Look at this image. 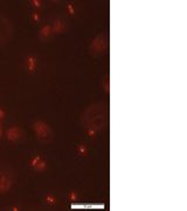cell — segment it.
<instances>
[{
    "instance_id": "obj_4",
    "label": "cell",
    "mask_w": 187,
    "mask_h": 211,
    "mask_svg": "<svg viewBox=\"0 0 187 211\" xmlns=\"http://www.w3.org/2000/svg\"><path fill=\"white\" fill-rule=\"evenodd\" d=\"M108 47V39L105 34H99L97 38H95L90 45V49L94 54H101Z\"/></svg>"
},
{
    "instance_id": "obj_10",
    "label": "cell",
    "mask_w": 187,
    "mask_h": 211,
    "mask_svg": "<svg viewBox=\"0 0 187 211\" xmlns=\"http://www.w3.org/2000/svg\"><path fill=\"white\" fill-rule=\"evenodd\" d=\"M44 168H46V162L41 160V161H40V162L35 165V168H34V169L37 170V171H42V170H43Z\"/></svg>"
},
{
    "instance_id": "obj_7",
    "label": "cell",
    "mask_w": 187,
    "mask_h": 211,
    "mask_svg": "<svg viewBox=\"0 0 187 211\" xmlns=\"http://www.w3.org/2000/svg\"><path fill=\"white\" fill-rule=\"evenodd\" d=\"M52 31H53L52 26H49V25H44V26L41 28V31H40V36H41V38L49 36L50 33H52Z\"/></svg>"
},
{
    "instance_id": "obj_5",
    "label": "cell",
    "mask_w": 187,
    "mask_h": 211,
    "mask_svg": "<svg viewBox=\"0 0 187 211\" xmlns=\"http://www.w3.org/2000/svg\"><path fill=\"white\" fill-rule=\"evenodd\" d=\"M12 177L6 172H0V193L8 191L12 187Z\"/></svg>"
},
{
    "instance_id": "obj_11",
    "label": "cell",
    "mask_w": 187,
    "mask_h": 211,
    "mask_svg": "<svg viewBox=\"0 0 187 211\" xmlns=\"http://www.w3.org/2000/svg\"><path fill=\"white\" fill-rule=\"evenodd\" d=\"M77 151L84 156V155H87V152H88V149H87V147L84 144H80L78 148H77Z\"/></svg>"
},
{
    "instance_id": "obj_6",
    "label": "cell",
    "mask_w": 187,
    "mask_h": 211,
    "mask_svg": "<svg viewBox=\"0 0 187 211\" xmlns=\"http://www.w3.org/2000/svg\"><path fill=\"white\" fill-rule=\"evenodd\" d=\"M21 136H22V130L18 127H12L7 130V139L12 141V142L18 141Z\"/></svg>"
},
{
    "instance_id": "obj_14",
    "label": "cell",
    "mask_w": 187,
    "mask_h": 211,
    "mask_svg": "<svg viewBox=\"0 0 187 211\" xmlns=\"http://www.w3.org/2000/svg\"><path fill=\"white\" fill-rule=\"evenodd\" d=\"M109 86H110V83H109V80H106V81H105V85H104V89H105L106 93H109V90H110Z\"/></svg>"
},
{
    "instance_id": "obj_12",
    "label": "cell",
    "mask_w": 187,
    "mask_h": 211,
    "mask_svg": "<svg viewBox=\"0 0 187 211\" xmlns=\"http://www.w3.org/2000/svg\"><path fill=\"white\" fill-rule=\"evenodd\" d=\"M46 202L49 203V204H55V203H56V198L54 197L53 195H47L46 196Z\"/></svg>"
},
{
    "instance_id": "obj_2",
    "label": "cell",
    "mask_w": 187,
    "mask_h": 211,
    "mask_svg": "<svg viewBox=\"0 0 187 211\" xmlns=\"http://www.w3.org/2000/svg\"><path fill=\"white\" fill-rule=\"evenodd\" d=\"M34 133H35L37 140L41 143H50L53 139V131L50 127L43 121H36L34 123Z\"/></svg>"
},
{
    "instance_id": "obj_9",
    "label": "cell",
    "mask_w": 187,
    "mask_h": 211,
    "mask_svg": "<svg viewBox=\"0 0 187 211\" xmlns=\"http://www.w3.org/2000/svg\"><path fill=\"white\" fill-rule=\"evenodd\" d=\"M63 29H64V25L62 24V21H60V20H55V22H54V27H53V31L56 32V33H61Z\"/></svg>"
},
{
    "instance_id": "obj_19",
    "label": "cell",
    "mask_w": 187,
    "mask_h": 211,
    "mask_svg": "<svg viewBox=\"0 0 187 211\" xmlns=\"http://www.w3.org/2000/svg\"><path fill=\"white\" fill-rule=\"evenodd\" d=\"M33 19H34V20H39V19H40L39 14H37V13H34V14H33Z\"/></svg>"
},
{
    "instance_id": "obj_16",
    "label": "cell",
    "mask_w": 187,
    "mask_h": 211,
    "mask_svg": "<svg viewBox=\"0 0 187 211\" xmlns=\"http://www.w3.org/2000/svg\"><path fill=\"white\" fill-rule=\"evenodd\" d=\"M69 198H70L71 201H76V198H77V196H76V193L75 192H71L70 195H69Z\"/></svg>"
},
{
    "instance_id": "obj_8",
    "label": "cell",
    "mask_w": 187,
    "mask_h": 211,
    "mask_svg": "<svg viewBox=\"0 0 187 211\" xmlns=\"http://www.w3.org/2000/svg\"><path fill=\"white\" fill-rule=\"evenodd\" d=\"M27 65H28V70L31 73H33L36 68V60L33 56H28L27 57Z\"/></svg>"
},
{
    "instance_id": "obj_1",
    "label": "cell",
    "mask_w": 187,
    "mask_h": 211,
    "mask_svg": "<svg viewBox=\"0 0 187 211\" xmlns=\"http://www.w3.org/2000/svg\"><path fill=\"white\" fill-rule=\"evenodd\" d=\"M81 122L87 130L97 133L108 125L109 112L103 103H94L84 109L81 116Z\"/></svg>"
},
{
    "instance_id": "obj_13",
    "label": "cell",
    "mask_w": 187,
    "mask_h": 211,
    "mask_svg": "<svg viewBox=\"0 0 187 211\" xmlns=\"http://www.w3.org/2000/svg\"><path fill=\"white\" fill-rule=\"evenodd\" d=\"M40 161H41V158H40L39 156H35V157L33 158V160L31 161V167H32V168H35V165L40 162Z\"/></svg>"
},
{
    "instance_id": "obj_3",
    "label": "cell",
    "mask_w": 187,
    "mask_h": 211,
    "mask_svg": "<svg viewBox=\"0 0 187 211\" xmlns=\"http://www.w3.org/2000/svg\"><path fill=\"white\" fill-rule=\"evenodd\" d=\"M13 32L14 28L12 21L0 14V46L6 45L8 41H11Z\"/></svg>"
},
{
    "instance_id": "obj_20",
    "label": "cell",
    "mask_w": 187,
    "mask_h": 211,
    "mask_svg": "<svg viewBox=\"0 0 187 211\" xmlns=\"http://www.w3.org/2000/svg\"><path fill=\"white\" fill-rule=\"evenodd\" d=\"M1 134H2V131H1V129H0V137H1Z\"/></svg>"
},
{
    "instance_id": "obj_15",
    "label": "cell",
    "mask_w": 187,
    "mask_h": 211,
    "mask_svg": "<svg viewBox=\"0 0 187 211\" xmlns=\"http://www.w3.org/2000/svg\"><path fill=\"white\" fill-rule=\"evenodd\" d=\"M32 4H33L35 7H40V6H41V1H39V0H33V1H32Z\"/></svg>"
},
{
    "instance_id": "obj_17",
    "label": "cell",
    "mask_w": 187,
    "mask_h": 211,
    "mask_svg": "<svg viewBox=\"0 0 187 211\" xmlns=\"http://www.w3.org/2000/svg\"><path fill=\"white\" fill-rule=\"evenodd\" d=\"M68 9H69V13H70V14H74L75 9L73 8V6H71V5H69V6H68Z\"/></svg>"
},
{
    "instance_id": "obj_18",
    "label": "cell",
    "mask_w": 187,
    "mask_h": 211,
    "mask_svg": "<svg viewBox=\"0 0 187 211\" xmlns=\"http://www.w3.org/2000/svg\"><path fill=\"white\" fill-rule=\"evenodd\" d=\"M4 117H5V112L2 109H0V120L4 119Z\"/></svg>"
}]
</instances>
